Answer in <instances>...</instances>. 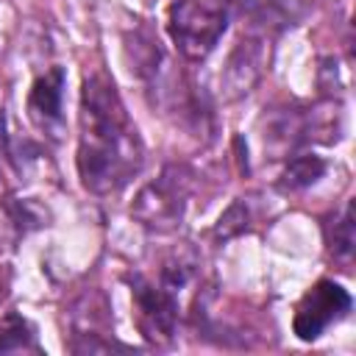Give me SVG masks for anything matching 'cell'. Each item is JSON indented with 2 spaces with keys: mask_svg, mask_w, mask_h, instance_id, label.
I'll list each match as a JSON object with an SVG mask.
<instances>
[{
  "mask_svg": "<svg viewBox=\"0 0 356 356\" xmlns=\"http://www.w3.org/2000/svg\"><path fill=\"white\" fill-rule=\"evenodd\" d=\"M267 67V36H242L234 47V53L228 56L225 64V75H222V86L228 92V97H239L245 92H250L256 86V81L261 78Z\"/></svg>",
  "mask_w": 356,
  "mask_h": 356,
  "instance_id": "cell-7",
  "label": "cell"
},
{
  "mask_svg": "<svg viewBox=\"0 0 356 356\" xmlns=\"http://www.w3.org/2000/svg\"><path fill=\"white\" fill-rule=\"evenodd\" d=\"M325 170H328V164L320 156H314V153H295L286 161L284 172H281V189H286V192L306 189V186L317 184L325 175Z\"/></svg>",
  "mask_w": 356,
  "mask_h": 356,
  "instance_id": "cell-9",
  "label": "cell"
},
{
  "mask_svg": "<svg viewBox=\"0 0 356 356\" xmlns=\"http://www.w3.org/2000/svg\"><path fill=\"white\" fill-rule=\"evenodd\" d=\"M0 295H3V289H0Z\"/></svg>",
  "mask_w": 356,
  "mask_h": 356,
  "instance_id": "cell-14",
  "label": "cell"
},
{
  "mask_svg": "<svg viewBox=\"0 0 356 356\" xmlns=\"http://www.w3.org/2000/svg\"><path fill=\"white\" fill-rule=\"evenodd\" d=\"M328 250L337 261H350L353 256V242H356V231H353V203L348 200L339 211V217H334V228H328L325 234Z\"/></svg>",
  "mask_w": 356,
  "mask_h": 356,
  "instance_id": "cell-11",
  "label": "cell"
},
{
  "mask_svg": "<svg viewBox=\"0 0 356 356\" xmlns=\"http://www.w3.org/2000/svg\"><path fill=\"white\" fill-rule=\"evenodd\" d=\"M192 195V172L184 164H167L159 178L145 184L134 197L131 214L150 231H172L181 225L186 214V203Z\"/></svg>",
  "mask_w": 356,
  "mask_h": 356,
  "instance_id": "cell-3",
  "label": "cell"
},
{
  "mask_svg": "<svg viewBox=\"0 0 356 356\" xmlns=\"http://www.w3.org/2000/svg\"><path fill=\"white\" fill-rule=\"evenodd\" d=\"M0 145H3V114H0Z\"/></svg>",
  "mask_w": 356,
  "mask_h": 356,
  "instance_id": "cell-13",
  "label": "cell"
},
{
  "mask_svg": "<svg viewBox=\"0 0 356 356\" xmlns=\"http://www.w3.org/2000/svg\"><path fill=\"white\" fill-rule=\"evenodd\" d=\"M353 300L350 292L337 284V281H317L295 306V317H292V331L298 339L303 342H314L317 337H323L331 325H337L339 320L348 317Z\"/></svg>",
  "mask_w": 356,
  "mask_h": 356,
  "instance_id": "cell-5",
  "label": "cell"
},
{
  "mask_svg": "<svg viewBox=\"0 0 356 356\" xmlns=\"http://www.w3.org/2000/svg\"><path fill=\"white\" fill-rule=\"evenodd\" d=\"M228 31V11L217 0H172L167 8V33L186 61H203Z\"/></svg>",
  "mask_w": 356,
  "mask_h": 356,
  "instance_id": "cell-2",
  "label": "cell"
},
{
  "mask_svg": "<svg viewBox=\"0 0 356 356\" xmlns=\"http://www.w3.org/2000/svg\"><path fill=\"white\" fill-rule=\"evenodd\" d=\"M70 323H72V342H70V350H75V353H95V350H114V348H122V345L114 342V339H103V337L108 334L111 317H108L106 295L97 292V289L83 292V295L72 303Z\"/></svg>",
  "mask_w": 356,
  "mask_h": 356,
  "instance_id": "cell-6",
  "label": "cell"
},
{
  "mask_svg": "<svg viewBox=\"0 0 356 356\" xmlns=\"http://www.w3.org/2000/svg\"><path fill=\"white\" fill-rule=\"evenodd\" d=\"M131 298L136 309V328L150 345H167L172 342L178 331L181 317V295L170 289L159 275L147 278L142 273H134L128 278Z\"/></svg>",
  "mask_w": 356,
  "mask_h": 356,
  "instance_id": "cell-4",
  "label": "cell"
},
{
  "mask_svg": "<svg viewBox=\"0 0 356 356\" xmlns=\"http://www.w3.org/2000/svg\"><path fill=\"white\" fill-rule=\"evenodd\" d=\"M39 350L36 328L19 312H6L0 317V353H25Z\"/></svg>",
  "mask_w": 356,
  "mask_h": 356,
  "instance_id": "cell-10",
  "label": "cell"
},
{
  "mask_svg": "<svg viewBox=\"0 0 356 356\" xmlns=\"http://www.w3.org/2000/svg\"><path fill=\"white\" fill-rule=\"evenodd\" d=\"M64 67H50L39 75L28 92V117L44 134H58L61 128V106H64Z\"/></svg>",
  "mask_w": 356,
  "mask_h": 356,
  "instance_id": "cell-8",
  "label": "cell"
},
{
  "mask_svg": "<svg viewBox=\"0 0 356 356\" xmlns=\"http://www.w3.org/2000/svg\"><path fill=\"white\" fill-rule=\"evenodd\" d=\"M245 228H248V209H245L242 200H236V203H231L228 211L220 217V222H217V228H214V236H217V239H231V236L242 234Z\"/></svg>",
  "mask_w": 356,
  "mask_h": 356,
  "instance_id": "cell-12",
  "label": "cell"
},
{
  "mask_svg": "<svg viewBox=\"0 0 356 356\" xmlns=\"http://www.w3.org/2000/svg\"><path fill=\"white\" fill-rule=\"evenodd\" d=\"M145 161L139 131L108 72L95 70L81 83L78 111V178L97 197L122 192Z\"/></svg>",
  "mask_w": 356,
  "mask_h": 356,
  "instance_id": "cell-1",
  "label": "cell"
}]
</instances>
